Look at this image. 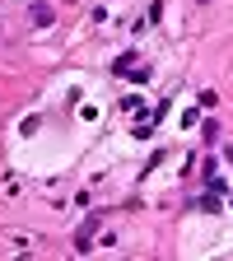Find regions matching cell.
<instances>
[{"label": "cell", "mask_w": 233, "mask_h": 261, "mask_svg": "<svg viewBox=\"0 0 233 261\" xmlns=\"http://www.w3.org/2000/svg\"><path fill=\"white\" fill-rule=\"evenodd\" d=\"M196 210H205V215H215V210H219V196H215V191H205L201 201H196Z\"/></svg>", "instance_id": "cell-3"}, {"label": "cell", "mask_w": 233, "mask_h": 261, "mask_svg": "<svg viewBox=\"0 0 233 261\" xmlns=\"http://www.w3.org/2000/svg\"><path fill=\"white\" fill-rule=\"evenodd\" d=\"M224 159H228V163H233V145H228V149H224Z\"/></svg>", "instance_id": "cell-4"}, {"label": "cell", "mask_w": 233, "mask_h": 261, "mask_svg": "<svg viewBox=\"0 0 233 261\" xmlns=\"http://www.w3.org/2000/svg\"><path fill=\"white\" fill-rule=\"evenodd\" d=\"M136 61H140L136 51H126V56H117V61H112V70H117V75H136V80H149V70H145V65H136Z\"/></svg>", "instance_id": "cell-1"}, {"label": "cell", "mask_w": 233, "mask_h": 261, "mask_svg": "<svg viewBox=\"0 0 233 261\" xmlns=\"http://www.w3.org/2000/svg\"><path fill=\"white\" fill-rule=\"evenodd\" d=\"M28 19L38 23V28H47V23H51V5H42V0H33V10H28Z\"/></svg>", "instance_id": "cell-2"}]
</instances>
